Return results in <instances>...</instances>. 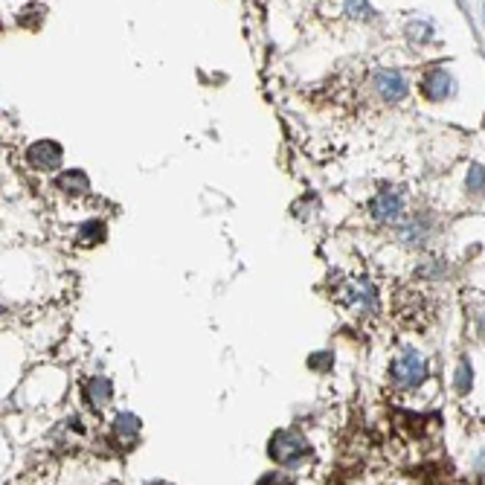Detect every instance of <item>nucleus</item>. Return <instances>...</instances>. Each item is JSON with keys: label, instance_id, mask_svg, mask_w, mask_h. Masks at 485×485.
<instances>
[{"label": "nucleus", "instance_id": "nucleus-1", "mask_svg": "<svg viewBox=\"0 0 485 485\" xmlns=\"http://www.w3.org/2000/svg\"><path fill=\"white\" fill-rule=\"evenodd\" d=\"M424 378H428V357L416 349H401L392 360V381L401 389H416Z\"/></svg>", "mask_w": 485, "mask_h": 485}, {"label": "nucleus", "instance_id": "nucleus-2", "mask_svg": "<svg viewBox=\"0 0 485 485\" xmlns=\"http://www.w3.org/2000/svg\"><path fill=\"white\" fill-rule=\"evenodd\" d=\"M267 447H270V457H274L277 462H282V465H296L299 459L308 457V442L296 428L274 433V439H270Z\"/></svg>", "mask_w": 485, "mask_h": 485}, {"label": "nucleus", "instance_id": "nucleus-3", "mask_svg": "<svg viewBox=\"0 0 485 485\" xmlns=\"http://www.w3.org/2000/svg\"><path fill=\"white\" fill-rule=\"evenodd\" d=\"M340 302L355 311H372L378 306V294L367 279H349L340 288Z\"/></svg>", "mask_w": 485, "mask_h": 485}, {"label": "nucleus", "instance_id": "nucleus-4", "mask_svg": "<svg viewBox=\"0 0 485 485\" xmlns=\"http://www.w3.org/2000/svg\"><path fill=\"white\" fill-rule=\"evenodd\" d=\"M29 163H33L38 172H52L62 163V145L52 140H41L29 148Z\"/></svg>", "mask_w": 485, "mask_h": 485}, {"label": "nucleus", "instance_id": "nucleus-5", "mask_svg": "<svg viewBox=\"0 0 485 485\" xmlns=\"http://www.w3.org/2000/svg\"><path fill=\"white\" fill-rule=\"evenodd\" d=\"M375 87L386 102H401L407 96V82L396 70H378L375 73Z\"/></svg>", "mask_w": 485, "mask_h": 485}, {"label": "nucleus", "instance_id": "nucleus-6", "mask_svg": "<svg viewBox=\"0 0 485 485\" xmlns=\"http://www.w3.org/2000/svg\"><path fill=\"white\" fill-rule=\"evenodd\" d=\"M401 209H404V198L401 192H381L375 201H372V216L384 224L389 221H398L401 218Z\"/></svg>", "mask_w": 485, "mask_h": 485}, {"label": "nucleus", "instance_id": "nucleus-7", "mask_svg": "<svg viewBox=\"0 0 485 485\" xmlns=\"http://www.w3.org/2000/svg\"><path fill=\"white\" fill-rule=\"evenodd\" d=\"M450 73L447 70H430V73H424V79H421V94L428 96L430 102H442L447 94H450Z\"/></svg>", "mask_w": 485, "mask_h": 485}, {"label": "nucleus", "instance_id": "nucleus-8", "mask_svg": "<svg viewBox=\"0 0 485 485\" xmlns=\"http://www.w3.org/2000/svg\"><path fill=\"white\" fill-rule=\"evenodd\" d=\"M140 428H143V424H140V418L134 413H119L113 418V439L123 447H131L140 439Z\"/></svg>", "mask_w": 485, "mask_h": 485}, {"label": "nucleus", "instance_id": "nucleus-9", "mask_svg": "<svg viewBox=\"0 0 485 485\" xmlns=\"http://www.w3.org/2000/svg\"><path fill=\"white\" fill-rule=\"evenodd\" d=\"M111 396H113V386H111L108 378H90L87 386H84V398H87V404L94 407V410L108 407L111 404Z\"/></svg>", "mask_w": 485, "mask_h": 485}, {"label": "nucleus", "instance_id": "nucleus-10", "mask_svg": "<svg viewBox=\"0 0 485 485\" xmlns=\"http://www.w3.org/2000/svg\"><path fill=\"white\" fill-rule=\"evenodd\" d=\"M55 186L62 189V192H67V195H84L90 189V180H87L84 172L70 169V172H62V174L55 177Z\"/></svg>", "mask_w": 485, "mask_h": 485}, {"label": "nucleus", "instance_id": "nucleus-11", "mask_svg": "<svg viewBox=\"0 0 485 485\" xmlns=\"http://www.w3.org/2000/svg\"><path fill=\"white\" fill-rule=\"evenodd\" d=\"M76 238L82 241V245H96V241L105 238V224H102V221H87V224L79 227Z\"/></svg>", "mask_w": 485, "mask_h": 485}, {"label": "nucleus", "instance_id": "nucleus-12", "mask_svg": "<svg viewBox=\"0 0 485 485\" xmlns=\"http://www.w3.org/2000/svg\"><path fill=\"white\" fill-rule=\"evenodd\" d=\"M482 186H485V169L474 163L471 172H468V189H471V192H479Z\"/></svg>", "mask_w": 485, "mask_h": 485}, {"label": "nucleus", "instance_id": "nucleus-13", "mask_svg": "<svg viewBox=\"0 0 485 485\" xmlns=\"http://www.w3.org/2000/svg\"><path fill=\"white\" fill-rule=\"evenodd\" d=\"M471 378H474L471 363L462 360V363H459V372H457V386H459V392H468V389H471Z\"/></svg>", "mask_w": 485, "mask_h": 485}, {"label": "nucleus", "instance_id": "nucleus-14", "mask_svg": "<svg viewBox=\"0 0 485 485\" xmlns=\"http://www.w3.org/2000/svg\"><path fill=\"white\" fill-rule=\"evenodd\" d=\"M308 367L311 369H328L331 367V355H311L308 357Z\"/></svg>", "mask_w": 485, "mask_h": 485}, {"label": "nucleus", "instance_id": "nucleus-15", "mask_svg": "<svg viewBox=\"0 0 485 485\" xmlns=\"http://www.w3.org/2000/svg\"><path fill=\"white\" fill-rule=\"evenodd\" d=\"M259 485H291V479L285 474H264L259 479Z\"/></svg>", "mask_w": 485, "mask_h": 485}, {"label": "nucleus", "instance_id": "nucleus-16", "mask_svg": "<svg viewBox=\"0 0 485 485\" xmlns=\"http://www.w3.org/2000/svg\"><path fill=\"white\" fill-rule=\"evenodd\" d=\"M148 485H169V482H148Z\"/></svg>", "mask_w": 485, "mask_h": 485}]
</instances>
